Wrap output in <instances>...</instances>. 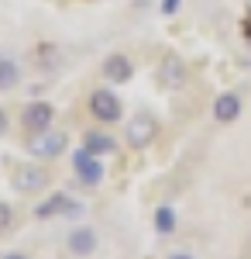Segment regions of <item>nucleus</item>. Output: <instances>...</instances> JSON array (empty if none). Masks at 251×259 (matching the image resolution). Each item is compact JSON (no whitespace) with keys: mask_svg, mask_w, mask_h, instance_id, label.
<instances>
[{"mask_svg":"<svg viewBox=\"0 0 251 259\" xmlns=\"http://www.w3.org/2000/svg\"><path fill=\"white\" fill-rule=\"evenodd\" d=\"M11 187L24 197H38V194L52 190V173H48L45 162H21L11 173Z\"/></svg>","mask_w":251,"mask_h":259,"instance_id":"1","label":"nucleus"},{"mask_svg":"<svg viewBox=\"0 0 251 259\" xmlns=\"http://www.w3.org/2000/svg\"><path fill=\"white\" fill-rule=\"evenodd\" d=\"M24 149H28V156H31V159H38V162L62 159V156L69 152V135H66V132H58V128H45V132L28 135Z\"/></svg>","mask_w":251,"mask_h":259,"instance_id":"2","label":"nucleus"},{"mask_svg":"<svg viewBox=\"0 0 251 259\" xmlns=\"http://www.w3.org/2000/svg\"><path fill=\"white\" fill-rule=\"evenodd\" d=\"M69 166H73V177H76V183L83 190H100L103 180H107V162L100 159V156H93L90 149H83V145L73 152Z\"/></svg>","mask_w":251,"mask_h":259,"instance_id":"3","label":"nucleus"},{"mask_svg":"<svg viewBox=\"0 0 251 259\" xmlns=\"http://www.w3.org/2000/svg\"><path fill=\"white\" fill-rule=\"evenodd\" d=\"M158 142V121L148 114V111H138L135 118L124 124V145L135 149V152H145Z\"/></svg>","mask_w":251,"mask_h":259,"instance_id":"4","label":"nucleus"},{"mask_svg":"<svg viewBox=\"0 0 251 259\" xmlns=\"http://www.w3.org/2000/svg\"><path fill=\"white\" fill-rule=\"evenodd\" d=\"M86 107H90V114H93L100 124H107V128L124 118V100L117 97L110 87H97V90L90 94V100H86Z\"/></svg>","mask_w":251,"mask_h":259,"instance_id":"5","label":"nucleus"},{"mask_svg":"<svg viewBox=\"0 0 251 259\" xmlns=\"http://www.w3.org/2000/svg\"><path fill=\"white\" fill-rule=\"evenodd\" d=\"M97 249H100V232L93 225L76 221V225L66 232V252L73 259H90V256H97Z\"/></svg>","mask_w":251,"mask_h":259,"instance_id":"6","label":"nucleus"},{"mask_svg":"<svg viewBox=\"0 0 251 259\" xmlns=\"http://www.w3.org/2000/svg\"><path fill=\"white\" fill-rule=\"evenodd\" d=\"M52 124H55V104H52V100H28V104H24V111H21V128H24L28 135L45 132V128H52Z\"/></svg>","mask_w":251,"mask_h":259,"instance_id":"7","label":"nucleus"},{"mask_svg":"<svg viewBox=\"0 0 251 259\" xmlns=\"http://www.w3.org/2000/svg\"><path fill=\"white\" fill-rule=\"evenodd\" d=\"M83 149H90L93 156H100V159H110V156H117V139L107 132V128H86L83 132V142H79Z\"/></svg>","mask_w":251,"mask_h":259,"instance_id":"8","label":"nucleus"},{"mask_svg":"<svg viewBox=\"0 0 251 259\" xmlns=\"http://www.w3.org/2000/svg\"><path fill=\"white\" fill-rule=\"evenodd\" d=\"M186 76H190L186 62L179 59V56H172V52L158 62V87H165V90H179V87H186Z\"/></svg>","mask_w":251,"mask_h":259,"instance_id":"9","label":"nucleus"},{"mask_svg":"<svg viewBox=\"0 0 251 259\" xmlns=\"http://www.w3.org/2000/svg\"><path fill=\"white\" fill-rule=\"evenodd\" d=\"M241 111H244V100L241 94H220V97L213 100V121L217 124H234V121L241 118Z\"/></svg>","mask_w":251,"mask_h":259,"instance_id":"10","label":"nucleus"},{"mask_svg":"<svg viewBox=\"0 0 251 259\" xmlns=\"http://www.w3.org/2000/svg\"><path fill=\"white\" fill-rule=\"evenodd\" d=\"M103 76H107L110 83H131V76H135V62H131V56L110 52V56L103 59Z\"/></svg>","mask_w":251,"mask_h":259,"instance_id":"11","label":"nucleus"},{"mask_svg":"<svg viewBox=\"0 0 251 259\" xmlns=\"http://www.w3.org/2000/svg\"><path fill=\"white\" fill-rule=\"evenodd\" d=\"M69 200H73V194H66V190H48V197H45L38 207H35V218H38V221L66 218V207H69Z\"/></svg>","mask_w":251,"mask_h":259,"instance_id":"12","label":"nucleus"},{"mask_svg":"<svg viewBox=\"0 0 251 259\" xmlns=\"http://www.w3.org/2000/svg\"><path fill=\"white\" fill-rule=\"evenodd\" d=\"M152 228H155L158 239H172V235H175V228H179V214H175L172 204H158V207L152 211Z\"/></svg>","mask_w":251,"mask_h":259,"instance_id":"13","label":"nucleus"},{"mask_svg":"<svg viewBox=\"0 0 251 259\" xmlns=\"http://www.w3.org/2000/svg\"><path fill=\"white\" fill-rule=\"evenodd\" d=\"M21 83V66L11 56H0V90H14Z\"/></svg>","mask_w":251,"mask_h":259,"instance_id":"14","label":"nucleus"},{"mask_svg":"<svg viewBox=\"0 0 251 259\" xmlns=\"http://www.w3.org/2000/svg\"><path fill=\"white\" fill-rule=\"evenodd\" d=\"M14 228V207L7 200H0V235H7Z\"/></svg>","mask_w":251,"mask_h":259,"instance_id":"15","label":"nucleus"},{"mask_svg":"<svg viewBox=\"0 0 251 259\" xmlns=\"http://www.w3.org/2000/svg\"><path fill=\"white\" fill-rule=\"evenodd\" d=\"M7 132H11V118H7V111L0 107V139H4Z\"/></svg>","mask_w":251,"mask_h":259,"instance_id":"16","label":"nucleus"},{"mask_svg":"<svg viewBox=\"0 0 251 259\" xmlns=\"http://www.w3.org/2000/svg\"><path fill=\"white\" fill-rule=\"evenodd\" d=\"M162 11H165V14H175V11H179V0H162Z\"/></svg>","mask_w":251,"mask_h":259,"instance_id":"17","label":"nucleus"},{"mask_svg":"<svg viewBox=\"0 0 251 259\" xmlns=\"http://www.w3.org/2000/svg\"><path fill=\"white\" fill-rule=\"evenodd\" d=\"M0 259H31V256H28V252H21V249H14V252H4Z\"/></svg>","mask_w":251,"mask_h":259,"instance_id":"18","label":"nucleus"},{"mask_svg":"<svg viewBox=\"0 0 251 259\" xmlns=\"http://www.w3.org/2000/svg\"><path fill=\"white\" fill-rule=\"evenodd\" d=\"M165 259H196V256H193V252H182V249H179V252H169Z\"/></svg>","mask_w":251,"mask_h":259,"instance_id":"19","label":"nucleus"}]
</instances>
